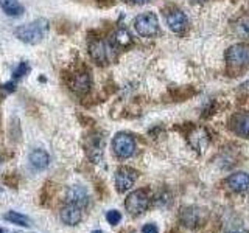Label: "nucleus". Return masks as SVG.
Segmentation results:
<instances>
[{"instance_id":"nucleus-23","label":"nucleus","mask_w":249,"mask_h":233,"mask_svg":"<svg viewBox=\"0 0 249 233\" xmlns=\"http://www.w3.org/2000/svg\"><path fill=\"white\" fill-rule=\"evenodd\" d=\"M238 31H240V34L249 36V19H243L238 23Z\"/></svg>"},{"instance_id":"nucleus-29","label":"nucleus","mask_w":249,"mask_h":233,"mask_svg":"<svg viewBox=\"0 0 249 233\" xmlns=\"http://www.w3.org/2000/svg\"><path fill=\"white\" fill-rule=\"evenodd\" d=\"M0 233H3V230H2V229H0Z\"/></svg>"},{"instance_id":"nucleus-16","label":"nucleus","mask_w":249,"mask_h":233,"mask_svg":"<svg viewBox=\"0 0 249 233\" xmlns=\"http://www.w3.org/2000/svg\"><path fill=\"white\" fill-rule=\"evenodd\" d=\"M103 146H105V142L103 138L100 135H95L90 138V145H89V157L98 163L101 160V155H103Z\"/></svg>"},{"instance_id":"nucleus-18","label":"nucleus","mask_w":249,"mask_h":233,"mask_svg":"<svg viewBox=\"0 0 249 233\" xmlns=\"http://www.w3.org/2000/svg\"><path fill=\"white\" fill-rule=\"evenodd\" d=\"M0 6L8 16H20L23 13V6L18 0H0Z\"/></svg>"},{"instance_id":"nucleus-17","label":"nucleus","mask_w":249,"mask_h":233,"mask_svg":"<svg viewBox=\"0 0 249 233\" xmlns=\"http://www.w3.org/2000/svg\"><path fill=\"white\" fill-rule=\"evenodd\" d=\"M199 216H201V212L198 208H184L182 213H181V221L189 225V227H195V225H198L199 222Z\"/></svg>"},{"instance_id":"nucleus-24","label":"nucleus","mask_w":249,"mask_h":233,"mask_svg":"<svg viewBox=\"0 0 249 233\" xmlns=\"http://www.w3.org/2000/svg\"><path fill=\"white\" fill-rule=\"evenodd\" d=\"M143 233H159L158 230V225L156 224H145L143 225V229H142Z\"/></svg>"},{"instance_id":"nucleus-10","label":"nucleus","mask_w":249,"mask_h":233,"mask_svg":"<svg viewBox=\"0 0 249 233\" xmlns=\"http://www.w3.org/2000/svg\"><path fill=\"white\" fill-rule=\"evenodd\" d=\"M61 221L66 225H76L81 221V208L75 204H67L61 210Z\"/></svg>"},{"instance_id":"nucleus-30","label":"nucleus","mask_w":249,"mask_h":233,"mask_svg":"<svg viewBox=\"0 0 249 233\" xmlns=\"http://www.w3.org/2000/svg\"><path fill=\"white\" fill-rule=\"evenodd\" d=\"M246 85H249V83H248V84H245V87H246Z\"/></svg>"},{"instance_id":"nucleus-4","label":"nucleus","mask_w":249,"mask_h":233,"mask_svg":"<svg viewBox=\"0 0 249 233\" xmlns=\"http://www.w3.org/2000/svg\"><path fill=\"white\" fill-rule=\"evenodd\" d=\"M226 61L232 67H246L249 66V45L248 44H235L229 47L226 51Z\"/></svg>"},{"instance_id":"nucleus-15","label":"nucleus","mask_w":249,"mask_h":233,"mask_svg":"<svg viewBox=\"0 0 249 233\" xmlns=\"http://www.w3.org/2000/svg\"><path fill=\"white\" fill-rule=\"evenodd\" d=\"M233 131L241 137H249V114H238L232 123Z\"/></svg>"},{"instance_id":"nucleus-26","label":"nucleus","mask_w":249,"mask_h":233,"mask_svg":"<svg viewBox=\"0 0 249 233\" xmlns=\"http://www.w3.org/2000/svg\"><path fill=\"white\" fill-rule=\"evenodd\" d=\"M228 233H248V232L246 230H241V229H237V230H231Z\"/></svg>"},{"instance_id":"nucleus-20","label":"nucleus","mask_w":249,"mask_h":233,"mask_svg":"<svg viewBox=\"0 0 249 233\" xmlns=\"http://www.w3.org/2000/svg\"><path fill=\"white\" fill-rule=\"evenodd\" d=\"M114 42L119 47H123V49H124V47H128L132 42L131 34L128 33V30H124V28L117 30L115 34H114Z\"/></svg>"},{"instance_id":"nucleus-19","label":"nucleus","mask_w":249,"mask_h":233,"mask_svg":"<svg viewBox=\"0 0 249 233\" xmlns=\"http://www.w3.org/2000/svg\"><path fill=\"white\" fill-rule=\"evenodd\" d=\"M3 217L8 222L18 224V225H20V227H30V225H31V221L28 219V216L22 215L19 212H8V213H5Z\"/></svg>"},{"instance_id":"nucleus-12","label":"nucleus","mask_w":249,"mask_h":233,"mask_svg":"<svg viewBox=\"0 0 249 233\" xmlns=\"http://www.w3.org/2000/svg\"><path fill=\"white\" fill-rule=\"evenodd\" d=\"M228 185L232 191L245 193L249 190V176L246 173H235L228 179Z\"/></svg>"},{"instance_id":"nucleus-9","label":"nucleus","mask_w":249,"mask_h":233,"mask_svg":"<svg viewBox=\"0 0 249 233\" xmlns=\"http://www.w3.org/2000/svg\"><path fill=\"white\" fill-rule=\"evenodd\" d=\"M187 23H189L187 22V16L181 10H173L167 14V25L175 33H182L187 28Z\"/></svg>"},{"instance_id":"nucleus-6","label":"nucleus","mask_w":249,"mask_h":233,"mask_svg":"<svg viewBox=\"0 0 249 233\" xmlns=\"http://www.w3.org/2000/svg\"><path fill=\"white\" fill-rule=\"evenodd\" d=\"M148 204H150V199H148L146 193L137 190V191H132L128 194L126 202H124V207H126V210L131 215L139 216L148 208Z\"/></svg>"},{"instance_id":"nucleus-25","label":"nucleus","mask_w":249,"mask_h":233,"mask_svg":"<svg viewBox=\"0 0 249 233\" xmlns=\"http://www.w3.org/2000/svg\"><path fill=\"white\" fill-rule=\"evenodd\" d=\"M132 3H137V5H143V3H148L150 0H131Z\"/></svg>"},{"instance_id":"nucleus-5","label":"nucleus","mask_w":249,"mask_h":233,"mask_svg":"<svg viewBox=\"0 0 249 233\" xmlns=\"http://www.w3.org/2000/svg\"><path fill=\"white\" fill-rule=\"evenodd\" d=\"M89 53L97 64H107L114 58V47L105 41H93L89 45Z\"/></svg>"},{"instance_id":"nucleus-27","label":"nucleus","mask_w":249,"mask_h":233,"mask_svg":"<svg viewBox=\"0 0 249 233\" xmlns=\"http://www.w3.org/2000/svg\"><path fill=\"white\" fill-rule=\"evenodd\" d=\"M6 89H8V90H14V84H11V83H10V84H6Z\"/></svg>"},{"instance_id":"nucleus-1","label":"nucleus","mask_w":249,"mask_h":233,"mask_svg":"<svg viewBox=\"0 0 249 233\" xmlns=\"http://www.w3.org/2000/svg\"><path fill=\"white\" fill-rule=\"evenodd\" d=\"M47 31H49V22L45 19H37V20L27 23V25L19 27L16 30V36H18L22 42L37 44L45 37Z\"/></svg>"},{"instance_id":"nucleus-21","label":"nucleus","mask_w":249,"mask_h":233,"mask_svg":"<svg viewBox=\"0 0 249 233\" xmlns=\"http://www.w3.org/2000/svg\"><path fill=\"white\" fill-rule=\"evenodd\" d=\"M106 221L111 224V225H117V224L122 221L120 212H117V210H109L107 215H106Z\"/></svg>"},{"instance_id":"nucleus-7","label":"nucleus","mask_w":249,"mask_h":233,"mask_svg":"<svg viewBox=\"0 0 249 233\" xmlns=\"http://www.w3.org/2000/svg\"><path fill=\"white\" fill-rule=\"evenodd\" d=\"M136 181H137V171L128 166L120 168L115 174V185H117V190L120 193L131 190Z\"/></svg>"},{"instance_id":"nucleus-3","label":"nucleus","mask_w":249,"mask_h":233,"mask_svg":"<svg viewBox=\"0 0 249 233\" xmlns=\"http://www.w3.org/2000/svg\"><path fill=\"white\" fill-rule=\"evenodd\" d=\"M112 150L114 154L120 159H129L136 152V140L129 134H117L112 140Z\"/></svg>"},{"instance_id":"nucleus-2","label":"nucleus","mask_w":249,"mask_h":233,"mask_svg":"<svg viewBox=\"0 0 249 233\" xmlns=\"http://www.w3.org/2000/svg\"><path fill=\"white\" fill-rule=\"evenodd\" d=\"M136 31L143 37H151L159 31V20L154 13H142L134 20Z\"/></svg>"},{"instance_id":"nucleus-8","label":"nucleus","mask_w":249,"mask_h":233,"mask_svg":"<svg viewBox=\"0 0 249 233\" xmlns=\"http://www.w3.org/2000/svg\"><path fill=\"white\" fill-rule=\"evenodd\" d=\"M90 84H92V80L88 72H78L70 78V89L76 93H80V95H84V93L89 92Z\"/></svg>"},{"instance_id":"nucleus-11","label":"nucleus","mask_w":249,"mask_h":233,"mask_svg":"<svg viewBox=\"0 0 249 233\" xmlns=\"http://www.w3.org/2000/svg\"><path fill=\"white\" fill-rule=\"evenodd\" d=\"M67 200H69V204H75V205H78L80 208H83V207L88 205V202H89L88 191H86L83 186L75 185V186H72V188L69 190V193H67Z\"/></svg>"},{"instance_id":"nucleus-14","label":"nucleus","mask_w":249,"mask_h":233,"mask_svg":"<svg viewBox=\"0 0 249 233\" xmlns=\"http://www.w3.org/2000/svg\"><path fill=\"white\" fill-rule=\"evenodd\" d=\"M30 163L35 169H45L50 163V157L44 150H35L30 154Z\"/></svg>"},{"instance_id":"nucleus-13","label":"nucleus","mask_w":249,"mask_h":233,"mask_svg":"<svg viewBox=\"0 0 249 233\" xmlns=\"http://www.w3.org/2000/svg\"><path fill=\"white\" fill-rule=\"evenodd\" d=\"M189 142L190 145L195 148L196 151H204V148L209 143V137H207V132L206 129L202 128H196L192 134L189 135Z\"/></svg>"},{"instance_id":"nucleus-22","label":"nucleus","mask_w":249,"mask_h":233,"mask_svg":"<svg viewBox=\"0 0 249 233\" xmlns=\"http://www.w3.org/2000/svg\"><path fill=\"white\" fill-rule=\"evenodd\" d=\"M30 72V66L27 64V62H20V64L16 67V70H14V78L16 80H19V78H22L23 75H27Z\"/></svg>"},{"instance_id":"nucleus-28","label":"nucleus","mask_w":249,"mask_h":233,"mask_svg":"<svg viewBox=\"0 0 249 233\" xmlns=\"http://www.w3.org/2000/svg\"><path fill=\"white\" fill-rule=\"evenodd\" d=\"M92 233H103V232H101V230H95V232H92Z\"/></svg>"}]
</instances>
